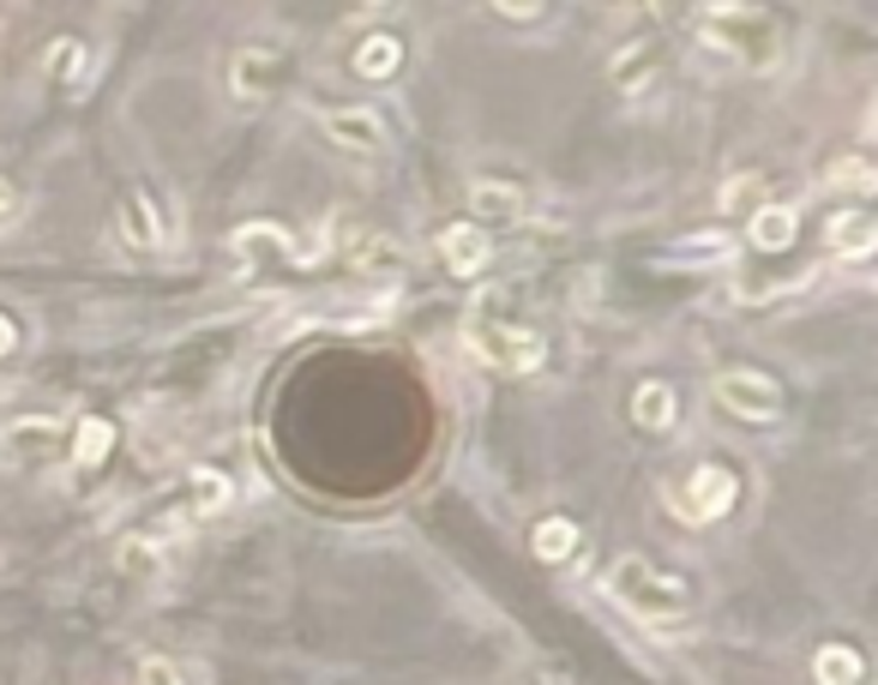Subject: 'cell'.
Here are the masks:
<instances>
[{
	"label": "cell",
	"instance_id": "cell-7",
	"mask_svg": "<svg viewBox=\"0 0 878 685\" xmlns=\"http://www.w3.org/2000/svg\"><path fill=\"white\" fill-rule=\"evenodd\" d=\"M734 499H741V475L729 463H698L674 505H680L686 524H716V517L734 512Z\"/></svg>",
	"mask_w": 878,
	"mask_h": 685
},
{
	"label": "cell",
	"instance_id": "cell-19",
	"mask_svg": "<svg viewBox=\"0 0 878 685\" xmlns=\"http://www.w3.org/2000/svg\"><path fill=\"white\" fill-rule=\"evenodd\" d=\"M812 680L819 685H860L867 680V662H860L855 643H824V650L812 655Z\"/></svg>",
	"mask_w": 878,
	"mask_h": 685
},
{
	"label": "cell",
	"instance_id": "cell-4",
	"mask_svg": "<svg viewBox=\"0 0 878 685\" xmlns=\"http://www.w3.org/2000/svg\"><path fill=\"white\" fill-rule=\"evenodd\" d=\"M289 67H296V48L284 36H253V43L235 48L229 60V97L235 103H271L289 85Z\"/></svg>",
	"mask_w": 878,
	"mask_h": 685
},
{
	"label": "cell",
	"instance_id": "cell-8",
	"mask_svg": "<svg viewBox=\"0 0 878 685\" xmlns=\"http://www.w3.org/2000/svg\"><path fill=\"white\" fill-rule=\"evenodd\" d=\"M320 133L337 150H349V157H386L391 150V133H386V121H379V109H362V103L320 109Z\"/></svg>",
	"mask_w": 878,
	"mask_h": 685
},
{
	"label": "cell",
	"instance_id": "cell-9",
	"mask_svg": "<svg viewBox=\"0 0 878 685\" xmlns=\"http://www.w3.org/2000/svg\"><path fill=\"white\" fill-rule=\"evenodd\" d=\"M524 211H530V199H524L518 181H476L469 187V223L476 228H512V223H524Z\"/></svg>",
	"mask_w": 878,
	"mask_h": 685
},
{
	"label": "cell",
	"instance_id": "cell-5",
	"mask_svg": "<svg viewBox=\"0 0 878 685\" xmlns=\"http://www.w3.org/2000/svg\"><path fill=\"white\" fill-rule=\"evenodd\" d=\"M710 391H716L722 415H734L746 427H776L788 415V391L770 373H758V367H729V373H716Z\"/></svg>",
	"mask_w": 878,
	"mask_h": 685
},
{
	"label": "cell",
	"instance_id": "cell-1",
	"mask_svg": "<svg viewBox=\"0 0 878 685\" xmlns=\"http://www.w3.org/2000/svg\"><path fill=\"white\" fill-rule=\"evenodd\" d=\"M602 595L620 607V614L638 619V626H680V619L698 607L692 577L644 560V553H620V560L602 571Z\"/></svg>",
	"mask_w": 878,
	"mask_h": 685
},
{
	"label": "cell",
	"instance_id": "cell-14",
	"mask_svg": "<svg viewBox=\"0 0 878 685\" xmlns=\"http://www.w3.org/2000/svg\"><path fill=\"white\" fill-rule=\"evenodd\" d=\"M794 235H800L794 205H765V211H753V223H746V240H753L758 252H788Z\"/></svg>",
	"mask_w": 878,
	"mask_h": 685
},
{
	"label": "cell",
	"instance_id": "cell-15",
	"mask_svg": "<svg viewBox=\"0 0 878 685\" xmlns=\"http://www.w3.org/2000/svg\"><path fill=\"white\" fill-rule=\"evenodd\" d=\"M169 235V228L157 223V211H151V199L145 193H126L121 199V240L133 252H157V240Z\"/></svg>",
	"mask_w": 878,
	"mask_h": 685
},
{
	"label": "cell",
	"instance_id": "cell-2",
	"mask_svg": "<svg viewBox=\"0 0 878 685\" xmlns=\"http://www.w3.org/2000/svg\"><path fill=\"white\" fill-rule=\"evenodd\" d=\"M464 349L476 355L481 367H493V373H536V367L548 361V343H542L536 325L500 313L488 295H481L464 319Z\"/></svg>",
	"mask_w": 878,
	"mask_h": 685
},
{
	"label": "cell",
	"instance_id": "cell-16",
	"mask_svg": "<svg viewBox=\"0 0 878 685\" xmlns=\"http://www.w3.org/2000/svg\"><path fill=\"white\" fill-rule=\"evenodd\" d=\"M187 493H193V499H187V512H193V517H218L223 505L235 499V481H229L218 463H199L193 475H187Z\"/></svg>",
	"mask_w": 878,
	"mask_h": 685
},
{
	"label": "cell",
	"instance_id": "cell-28",
	"mask_svg": "<svg viewBox=\"0 0 878 685\" xmlns=\"http://www.w3.org/2000/svg\"><path fill=\"white\" fill-rule=\"evenodd\" d=\"M12 205H19V199H12V181L0 175V223H12Z\"/></svg>",
	"mask_w": 878,
	"mask_h": 685
},
{
	"label": "cell",
	"instance_id": "cell-22",
	"mask_svg": "<svg viewBox=\"0 0 878 685\" xmlns=\"http://www.w3.org/2000/svg\"><path fill=\"white\" fill-rule=\"evenodd\" d=\"M67 451H73V463H79V469L109 463V451H114V427H109V422H97V415H85V422L73 427Z\"/></svg>",
	"mask_w": 878,
	"mask_h": 685
},
{
	"label": "cell",
	"instance_id": "cell-27",
	"mask_svg": "<svg viewBox=\"0 0 878 685\" xmlns=\"http://www.w3.org/2000/svg\"><path fill=\"white\" fill-rule=\"evenodd\" d=\"M12 349H19V325H12L7 313H0V361H7Z\"/></svg>",
	"mask_w": 878,
	"mask_h": 685
},
{
	"label": "cell",
	"instance_id": "cell-24",
	"mask_svg": "<svg viewBox=\"0 0 878 685\" xmlns=\"http://www.w3.org/2000/svg\"><path fill=\"white\" fill-rule=\"evenodd\" d=\"M831 187H843V193H873V162L867 157H843L831 169Z\"/></svg>",
	"mask_w": 878,
	"mask_h": 685
},
{
	"label": "cell",
	"instance_id": "cell-18",
	"mask_svg": "<svg viewBox=\"0 0 878 685\" xmlns=\"http://www.w3.org/2000/svg\"><path fill=\"white\" fill-rule=\"evenodd\" d=\"M656 60H662V43H656V36H644V43H626V48L614 55V67H608V79H614L620 91H638V85H651Z\"/></svg>",
	"mask_w": 878,
	"mask_h": 685
},
{
	"label": "cell",
	"instance_id": "cell-10",
	"mask_svg": "<svg viewBox=\"0 0 878 685\" xmlns=\"http://www.w3.org/2000/svg\"><path fill=\"white\" fill-rule=\"evenodd\" d=\"M440 259H445V271H452V277H481V271H488V259H493V235L464 217V223H452L440 235Z\"/></svg>",
	"mask_w": 878,
	"mask_h": 685
},
{
	"label": "cell",
	"instance_id": "cell-6",
	"mask_svg": "<svg viewBox=\"0 0 878 685\" xmlns=\"http://www.w3.org/2000/svg\"><path fill=\"white\" fill-rule=\"evenodd\" d=\"M60 451H67V434H60L55 415H19V422L0 434V463L19 469V475H43V469H55Z\"/></svg>",
	"mask_w": 878,
	"mask_h": 685
},
{
	"label": "cell",
	"instance_id": "cell-11",
	"mask_svg": "<svg viewBox=\"0 0 878 685\" xmlns=\"http://www.w3.org/2000/svg\"><path fill=\"white\" fill-rule=\"evenodd\" d=\"M824 247H831L836 259H867V252L878 247L873 211H831V223H824Z\"/></svg>",
	"mask_w": 878,
	"mask_h": 685
},
{
	"label": "cell",
	"instance_id": "cell-3",
	"mask_svg": "<svg viewBox=\"0 0 878 685\" xmlns=\"http://www.w3.org/2000/svg\"><path fill=\"white\" fill-rule=\"evenodd\" d=\"M698 31H704V43H716L729 60H741L753 72H770L776 55H782V24L765 7H704Z\"/></svg>",
	"mask_w": 878,
	"mask_h": 685
},
{
	"label": "cell",
	"instance_id": "cell-25",
	"mask_svg": "<svg viewBox=\"0 0 878 685\" xmlns=\"http://www.w3.org/2000/svg\"><path fill=\"white\" fill-rule=\"evenodd\" d=\"M121 565H126V571H157V565H163V553L151 548L145 536H133V541L121 548Z\"/></svg>",
	"mask_w": 878,
	"mask_h": 685
},
{
	"label": "cell",
	"instance_id": "cell-21",
	"mask_svg": "<svg viewBox=\"0 0 878 685\" xmlns=\"http://www.w3.org/2000/svg\"><path fill=\"white\" fill-rule=\"evenodd\" d=\"M741 252V240L729 235V228H710V235H686L674 240V265H722Z\"/></svg>",
	"mask_w": 878,
	"mask_h": 685
},
{
	"label": "cell",
	"instance_id": "cell-26",
	"mask_svg": "<svg viewBox=\"0 0 878 685\" xmlns=\"http://www.w3.org/2000/svg\"><path fill=\"white\" fill-rule=\"evenodd\" d=\"M138 685H181V674H175V662H163V655H145V662H138Z\"/></svg>",
	"mask_w": 878,
	"mask_h": 685
},
{
	"label": "cell",
	"instance_id": "cell-17",
	"mask_svg": "<svg viewBox=\"0 0 878 685\" xmlns=\"http://www.w3.org/2000/svg\"><path fill=\"white\" fill-rule=\"evenodd\" d=\"M398 67H403V43L391 31H367L362 43H355V72H362V79H391Z\"/></svg>",
	"mask_w": 878,
	"mask_h": 685
},
{
	"label": "cell",
	"instance_id": "cell-12",
	"mask_svg": "<svg viewBox=\"0 0 878 685\" xmlns=\"http://www.w3.org/2000/svg\"><path fill=\"white\" fill-rule=\"evenodd\" d=\"M680 422V397H674L668 379H644L638 391H632V427H644V434H668V427Z\"/></svg>",
	"mask_w": 878,
	"mask_h": 685
},
{
	"label": "cell",
	"instance_id": "cell-13",
	"mask_svg": "<svg viewBox=\"0 0 878 685\" xmlns=\"http://www.w3.org/2000/svg\"><path fill=\"white\" fill-rule=\"evenodd\" d=\"M765 205H788L776 175L746 169V175H734V181H722V211H746V217H753V211H765Z\"/></svg>",
	"mask_w": 878,
	"mask_h": 685
},
{
	"label": "cell",
	"instance_id": "cell-20",
	"mask_svg": "<svg viewBox=\"0 0 878 685\" xmlns=\"http://www.w3.org/2000/svg\"><path fill=\"white\" fill-rule=\"evenodd\" d=\"M578 524L571 517H542L536 529H530V548H536V560H548V565H566L571 553H578Z\"/></svg>",
	"mask_w": 878,
	"mask_h": 685
},
{
	"label": "cell",
	"instance_id": "cell-23",
	"mask_svg": "<svg viewBox=\"0 0 878 685\" xmlns=\"http://www.w3.org/2000/svg\"><path fill=\"white\" fill-rule=\"evenodd\" d=\"M43 67H48V79H55V85L79 91V85H85V43H79V36H60V43H48V48H43Z\"/></svg>",
	"mask_w": 878,
	"mask_h": 685
}]
</instances>
